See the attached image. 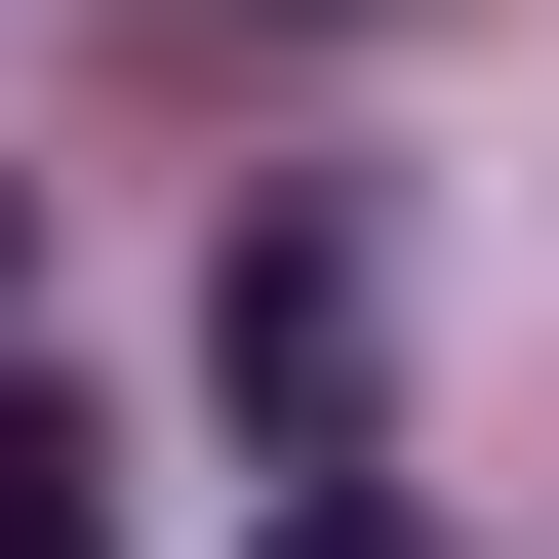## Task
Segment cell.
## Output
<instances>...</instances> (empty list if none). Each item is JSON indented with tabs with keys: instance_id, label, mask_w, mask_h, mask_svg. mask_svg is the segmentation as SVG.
Here are the masks:
<instances>
[{
	"instance_id": "7a4b0ae2",
	"label": "cell",
	"mask_w": 559,
	"mask_h": 559,
	"mask_svg": "<svg viewBox=\"0 0 559 559\" xmlns=\"http://www.w3.org/2000/svg\"><path fill=\"white\" fill-rule=\"evenodd\" d=\"M280 559H400V520H280Z\"/></svg>"
},
{
	"instance_id": "6da1fadb",
	"label": "cell",
	"mask_w": 559,
	"mask_h": 559,
	"mask_svg": "<svg viewBox=\"0 0 559 559\" xmlns=\"http://www.w3.org/2000/svg\"><path fill=\"white\" fill-rule=\"evenodd\" d=\"M0 559H120V440H81L40 360H0Z\"/></svg>"
}]
</instances>
